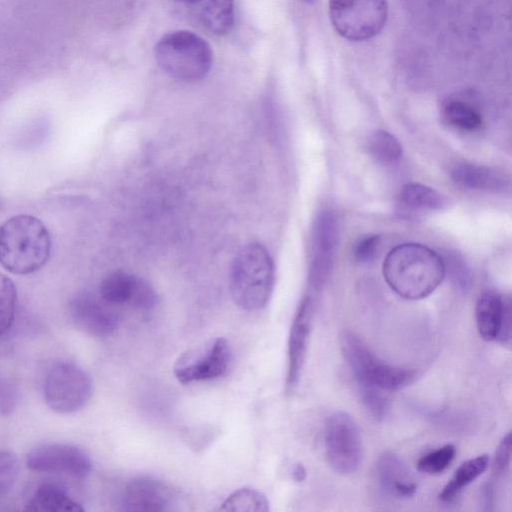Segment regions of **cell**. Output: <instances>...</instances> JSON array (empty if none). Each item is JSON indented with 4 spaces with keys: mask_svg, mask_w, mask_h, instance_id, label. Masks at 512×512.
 Wrapping results in <instances>:
<instances>
[{
    "mask_svg": "<svg viewBox=\"0 0 512 512\" xmlns=\"http://www.w3.org/2000/svg\"><path fill=\"white\" fill-rule=\"evenodd\" d=\"M442 256L419 243L394 247L383 262V276L399 296L419 300L429 296L445 277Z\"/></svg>",
    "mask_w": 512,
    "mask_h": 512,
    "instance_id": "1",
    "label": "cell"
},
{
    "mask_svg": "<svg viewBox=\"0 0 512 512\" xmlns=\"http://www.w3.org/2000/svg\"><path fill=\"white\" fill-rule=\"evenodd\" d=\"M51 238L41 220L17 215L0 226V263L9 272L31 274L48 261Z\"/></svg>",
    "mask_w": 512,
    "mask_h": 512,
    "instance_id": "2",
    "label": "cell"
},
{
    "mask_svg": "<svg viewBox=\"0 0 512 512\" xmlns=\"http://www.w3.org/2000/svg\"><path fill=\"white\" fill-rule=\"evenodd\" d=\"M274 286V264L267 249L259 243L244 246L236 255L230 272L233 301L244 310L267 305Z\"/></svg>",
    "mask_w": 512,
    "mask_h": 512,
    "instance_id": "3",
    "label": "cell"
},
{
    "mask_svg": "<svg viewBox=\"0 0 512 512\" xmlns=\"http://www.w3.org/2000/svg\"><path fill=\"white\" fill-rule=\"evenodd\" d=\"M155 60L169 76L184 82H196L210 71L213 52L210 45L191 31H174L155 45Z\"/></svg>",
    "mask_w": 512,
    "mask_h": 512,
    "instance_id": "4",
    "label": "cell"
},
{
    "mask_svg": "<svg viewBox=\"0 0 512 512\" xmlns=\"http://www.w3.org/2000/svg\"><path fill=\"white\" fill-rule=\"evenodd\" d=\"M339 341L342 354L359 386L390 392L403 389L416 379L417 371L384 362L351 330H344Z\"/></svg>",
    "mask_w": 512,
    "mask_h": 512,
    "instance_id": "5",
    "label": "cell"
},
{
    "mask_svg": "<svg viewBox=\"0 0 512 512\" xmlns=\"http://www.w3.org/2000/svg\"><path fill=\"white\" fill-rule=\"evenodd\" d=\"M329 15L334 29L350 41H364L384 27L387 0H330Z\"/></svg>",
    "mask_w": 512,
    "mask_h": 512,
    "instance_id": "6",
    "label": "cell"
},
{
    "mask_svg": "<svg viewBox=\"0 0 512 512\" xmlns=\"http://www.w3.org/2000/svg\"><path fill=\"white\" fill-rule=\"evenodd\" d=\"M92 380L85 370L69 361L55 363L45 379L47 405L58 413H73L83 408L92 395Z\"/></svg>",
    "mask_w": 512,
    "mask_h": 512,
    "instance_id": "7",
    "label": "cell"
},
{
    "mask_svg": "<svg viewBox=\"0 0 512 512\" xmlns=\"http://www.w3.org/2000/svg\"><path fill=\"white\" fill-rule=\"evenodd\" d=\"M324 446L327 462L334 472L349 475L358 469L362 459V441L350 415L337 411L327 418Z\"/></svg>",
    "mask_w": 512,
    "mask_h": 512,
    "instance_id": "8",
    "label": "cell"
},
{
    "mask_svg": "<svg viewBox=\"0 0 512 512\" xmlns=\"http://www.w3.org/2000/svg\"><path fill=\"white\" fill-rule=\"evenodd\" d=\"M229 359L226 339L217 337L182 354L174 365V375L182 384L211 380L226 372Z\"/></svg>",
    "mask_w": 512,
    "mask_h": 512,
    "instance_id": "9",
    "label": "cell"
},
{
    "mask_svg": "<svg viewBox=\"0 0 512 512\" xmlns=\"http://www.w3.org/2000/svg\"><path fill=\"white\" fill-rule=\"evenodd\" d=\"M338 241V224L334 213L321 211L314 220L308 268V285L317 293L326 283L334 262Z\"/></svg>",
    "mask_w": 512,
    "mask_h": 512,
    "instance_id": "10",
    "label": "cell"
},
{
    "mask_svg": "<svg viewBox=\"0 0 512 512\" xmlns=\"http://www.w3.org/2000/svg\"><path fill=\"white\" fill-rule=\"evenodd\" d=\"M26 465L32 471L64 473L77 478L89 475L92 463L83 449L63 443L40 445L26 457Z\"/></svg>",
    "mask_w": 512,
    "mask_h": 512,
    "instance_id": "11",
    "label": "cell"
},
{
    "mask_svg": "<svg viewBox=\"0 0 512 512\" xmlns=\"http://www.w3.org/2000/svg\"><path fill=\"white\" fill-rule=\"evenodd\" d=\"M476 324L480 337L487 342L511 343L510 299L493 290L483 291L475 306Z\"/></svg>",
    "mask_w": 512,
    "mask_h": 512,
    "instance_id": "12",
    "label": "cell"
},
{
    "mask_svg": "<svg viewBox=\"0 0 512 512\" xmlns=\"http://www.w3.org/2000/svg\"><path fill=\"white\" fill-rule=\"evenodd\" d=\"M69 314L81 331L96 337H106L118 327V315L99 295L80 292L70 302Z\"/></svg>",
    "mask_w": 512,
    "mask_h": 512,
    "instance_id": "13",
    "label": "cell"
},
{
    "mask_svg": "<svg viewBox=\"0 0 512 512\" xmlns=\"http://www.w3.org/2000/svg\"><path fill=\"white\" fill-rule=\"evenodd\" d=\"M313 317V301L304 297L291 324L287 345L286 390L292 392L299 383L309 345Z\"/></svg>",
    "mask_w": 512,
    "mask_h": 512,
    "instance_id": "14",
    "label": "cell"
},
{
    "mask_svg": "<svg viewBox=\"0 0 512 512\" xmlns=\"http://www.w3.org/2000/svg\"><path fill=\"white\" fill-rule=\"evenodd\" d=\"M121 501L128 512H162L171 509L174 493L157 479L137 477L125 486Z\"/></svg>",
    "mask_w": 512,
    "mask_h": 512,
    "instance_id": "15",
    "label": "cell"
},
{
    "mask_svg": "<svg viewBox=\"0 0 512 512\" xmlns=\"http://www.w3.org/2000/svg\"><path fill=\"white\" fill-rule=\"evenodd\" d=\"M452 181L459 187L486 192H505L510 187V178L492 167L462 162L453 166Z\"/></svg>",
    "mask_w": 512,
    "mask_h": 512,
    "instance_id": "16",
    "label": "cell"
},
{
    "mask_svg": "<svg viewBox=\"0 0 512 512\" xmlns=\"http://www.w3.org/2000/svg\"><path fill=\"white\" fill-rule=\"evenodd\" d=\"M377 475L381 488L390 495L410 497L416 491V484L406 466L392 453H385L379 458Z\"/></svg>",
    "mask_w": 512,
    "mask_h": 512,
    "instance_id": "17",
    "label": "cell"
},
{
    "mask_svg": "<svg viewBox=\"0 0 512 512\" xmlns=\"http://www.w3.org/2000/svg\"><path fill=\"white\" fill-rule=\"evenodd\" d=\"M37 512H82L84 508L62 487L45 483L39 485L24 508Z\"/></svg>",
    "mask_w": 512,
    "mask_h": 512,
    "instance_id": "18",
    "label": "cell"
},
{
    "mask_svg": "<svg viewBox=\"0 0 512 512\" xmlns=\"http://www.w3.org/2000/svg\"><path fill=\"white\" fill-rule=\"evenodd\" d=\"M443 121L450 127L473 132L481 128L483 117L479 108L469 99L462 96H451L441 106Z\"/></svg>",
    "mask_w": 512,
    "mask_h": 512,
    "instance_id": "19",
    "label": "cell"
},
{
    "mask_svg": "<svg viewBox=\"0 0 512 512\" xmlns=\"http://www.w3.org/2000/svg\"><path fill=\"white\" fill-rule=\"evenodd\" d=\"M489 457L479 455L463 462L454 472L451 479L443 487L439 498L443 502H451L488 467Z\"/></svg>",
    "mask_w": 512,
    "mask_h": 512,
    "instance_id": "20",
    "label": "cell"
},
{
    "mask_svg": "<svg viewBox=\"0 0 512 512\" xmlns=\"http://www.w3.org/2000/svg\"><path fill=\"white\" fill-rule=\"evenodd\" d=\"M137 279L128 272L115 271L103 279L99 295L111 306L129 305Z\"/></svg>",
    "mask_w": 512,
    "mask_h": 512,
    "instance_id": "21",
    "label": "cell"
},
{
    "mask_svg": "<svg viewBox=\"0 0 512 512\" xmlns=\"http://www.w3.org/2000/svg\"><path fill=\"white\" fill-rule=\"evenodd\" d=\"M200 19L213 34L228 33L234 21L233 0H201Z\"/></svg>",
    "mask_w": 512,
    "mask_h": 512,
    "instance_id": "22",
    "label": "cell"
},
{
    "mask_svg": "<svg viewBox=\"0 0 512 512\" xmlns=\"http://www.w3.org/2000/svg\"><path fill=\"white\" fill-rule=\"evenodd\" d=\"M399 199L406 208L422 211L441 210L445 198L433 188L420 183H408L400 191Z\"/></svg>",
    "mask_w": 512,
    "mask_h": 512,
    "instance_id": "23",
    "label": "cell"
},
{
    "mask_svg": "<svg viewBox=\"0 0 512 512\" xmlns=\"http://www.w3.org/2000/svg\"><path fill=\"white\" fill-rule=\"evenodd\" d=\"M367 149L371 157L385 165L394 164L402 157L400 142L394 135L384 130H376L369 136Z\"/></svg>",
    "mask_w": 512,
    "mask_h": 512,
    "instance_id": "24",
    "label": "cell"
},
{
    "mask_svg": "<svg viewBox=\"0 0 512 512\" xmlns=\"http://www.w3.org/2000/svg\"><path fill=\"white\" fill-rule=\"evenodd\" d=\"M268 500L264 494L253 488L243 487L231 493L219 510L232 512H267Z\"/></svg>",
    "mask_w": 512,
    "mask_h": 512,
    "instance_id": "25",
    "label": "cell"
},
{
    "mask_svg": "<svg viewBox=\"0 0 512 512\" xmlns=\"http://www.w3.org/2000/svg\"><path fill=\"white\" fill-rule=\"evenodd\" d=\"M16 300L14 282L0 272V336L4 335L14 322Z\"/></svg>",
    "mask_w": 512,
    "mask_h": 512,
    "instance_id": "26",
    "label": "cell"
},
{
    "mask_svg": "<svg viewBox=\"0 0 512 512\" xmlns=\"http://www.w3.org/2000/svg\"><path fill=\"white\" fill-rule=\"evenodd\" d=\"M455 454V447L452 444H446L423 455L417 461V469L429 475L440 474L451 464Z\"/></svg>",
    "mask_w": 512,
    "mask_h": 512,
    "instance_id": "27",
    "label": "cell"
},
{
    "mask_svg": "<svg viewBox=\"0 0 512 512\" xmlns=\"http://www.w3.org/2000/svg\"><path fill=\"white\" fill-rule=\"evenodd\" d=\"M360 387V397L368 412L377 420H382L389 409V400L385 392L372 387Z\"/></svg>",
    "mask_w": 512,
    "mask_h": 512,
    "instance_id": "28",
    "label": "cell"
},
{
    "mask_svg": "<svg viewBox=\"0 0 512 512\" xmlns=\"http://www.w3.org/2000/svg\"><path fill=\"white\" fill-rule=\"evenodd\" d=\"M19 473V462L15 453L0 451V497L13 487Z\"/></svg>",
    "mask_w": 512,
    "mask_h": 512,
    "instance_id": "29",
    "label": "cell"
},
{
    "mask_svg": "<svg viewBox=\"0 0 512 512\" xmlns=\"http://www.w3.org/2000/svg\"><path fill=\"white\" fill-rule=\"evenodd\" d=\"M157 304V294L153 287L138 277L129 305L137 310H151Z\"/></svg>",
    "mask_w": 512,
    "mask_h": 512,
    "instance_id": "30",
    "label": "cell"
},
{
    "mask_svg": "<svg viewBox=\"0 0 512 512\" xmlns=\"http://www.w3.org/2000/svg\"><path fill=\"white\" fill-rule=\"evenodd\" d=\"M379 248V236L367 234L361 236L354 244L352 252L355 260L359 263L372 261Z\"/></svg>",
    "mask_w": 512,
    "mask_h": 512,
    "instance_id": "31",
    "label": "cell"
},
{
    "mask_svg": "<svg viewBox=\"0 0 512 512\" xmlns=\"http://www.w3.org/2000/svg\"><path fill=\"white\" fill-rule=\"evenodd\" d=\"M511 463V433L508 432L499 443L493 461V472L501 477L509 471Z\"/></svg>",
    "mask_w": 512,
    "mask_h": 512,
    "instance_id": "32",
    "label": "cell"
},
{
    "mask_svg": "<svg viewBox=\"0 0 512 512\" xmlns=\"http://www.w3.org/2000/svg\"><path fill=\"white\" fill-rule=\"evenodd\" d=\"M445 270L450 272L453 282L461 289L465 290L470 285V276L464 264L457 257L450 260L443 258Z\"/></svg>",
    "mask_w": 512,
    "mask_h": 512,
    "instance_id": "33",
    "label": "cell"
},
{
    "mask_svg": "<svg viewBox=\"0 0 512 512\" xmlns=\"http://www.w3.org/2000/svg\"><path fill=\"white\" fill-rule=\"evenodd\" d=\"M292 477L295 481L301 482L306 478V470L301 464L294 466L292 470Z\"/></svg>",
    "mask_w": 512,
    "mask_h": 512,
    "instance_id": "34",
    "label": "cell"
},
{
    "mask_svg": "<svg viewBox=\"0 0 512 512\" xmlns=\"http://www.w3.org/2000/svg\"><path fill=\"white\" fill-rule=\"evenodd\" d=\"M177 1L182 2V3L192 4V3L199 2L201 0H177Z\"/></svg>",
    "mask_w": 512,
    "mask_h": 512,
    "instance_id": "35",
    "label": "cell"
},
{
    "mask_svg": "<svg viewBox=\"0 0 512 512\" xmlns=\"http://www.w3.org/2000/svg\"><path fill=\"white\" fill-rule=\"evenodd\" d=\"M304 1L311 2V1H313V0H304Z\"/></svg>",
    "mask_w": 512,
    "mask_h": 512,
    "instance_id": "36",
    "label": "cell"
}]
</instances>
